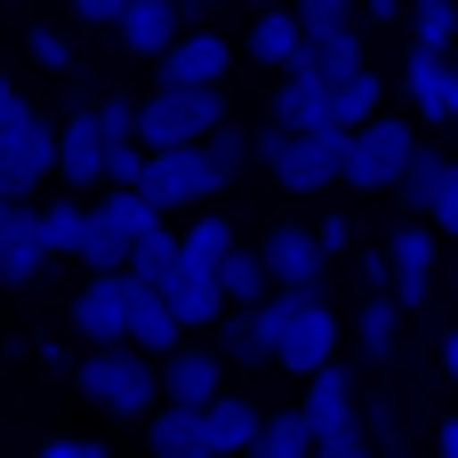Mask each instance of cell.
Masks as SVG:
<instances>
[{"mask_svg":"<svg viewBox=\"0 0 458 458\" xmlns=\"http://www.w3.org/2000/svg\"><path fill=\"white\" fill-rule=\"evenodd\" d=\"M72 386L105 411V419H153V403H161V370H153V354L145 346H89L81 362H72Z\"/></svg>","mask_w":458,"mask_h":458,"instance_id":"1","label":"cell"},{"mask_svg":"<svg viewBox=\"0 0 458 458\" xmlns=\"http://www.w3.org/2000/svg\"><path fill=\"white\" fill-rule=\"evenodd\" d=\"M411 145H419V129H411L403 113H386V105H378L362 129H346V177H338V185H354V193H394V177H403Z\"/></svg>","mask_w":458,"mask_h":458,"instance_id":"2","label":"cell"},{"mask_svg":"<svg viewBox=\"0 0 458 458\" xmlns=\"http://www.w3.org/2000/svg\"><path fill=\"white\" fill-rule=\"evenodd\" d=\"M137 193H145L161 217H177V209H201L209 193H225V177L209 169L201 145H145V177H137Z\"/></svg>","mask_w":458,"mask_h":458,"instance_id":"3","label":"cell"},{"mask_svg":"<svg viewBox=\"0 0 458 458\" xmlns=\"http://www.w3.org/2000/svg\"><path fill=\"white\" fill-rule=\"evenodd\" d=\"M225 121V89H153L137 105V145H201Z\"/></svg>","mask_w":458,"mask_h":458,"instance_id":"4","label":"cell"},{"mask_svg":"<svg viewBox=\"0 0 458 458\" xmlns=\"http://www.w3.org/2000/svg\"><path fill=\"white\" fill-rule=\"evenodd\" d=\"M48 177H56V121L24 105V113L0 129V185H8L16 201H32Z\"/></svg>","mask_w":458,"mask_h":458,"instance_id":"5","label":"cell"},{"mask_svg":"<svg viewBox=\"0 0 458 458\" xmlns=\"http://www.w3.org/2000/svg\"><path fill=\"white\" fill-rule=\"evenodd\" d=\"M233 72V40L209 24H185L161 56H153V89H217Z\"/></svg>","mask_w":458,"mask_h":458,"instance_id":"6","label":"cell"},{"mask_svg":"<svg viewBox=\"0 0 458 458\" xmlns=\"http://www.w3.org/2000/svg\"><path fill=\"white\" fill-rule=\"evenodd\" d=\"M427 290H435V225L427 217H403L386 233V298L411 314V306H427Z\"/></svg>","mask_w":458,"mask_h":458,"instance_id":"7","label":"cell"},{"mask_svg":"<svg viewBox=\"0 0 458 458\" xmlns=\"http://www.w3.org/2000/svg\"><path fill=\"white\" fill-rule=\"evenodd\" d=\"M72 330H81V346H121L129 338V274H89L72 290Z\"/></svg>","mask_w":458,"mask_h":458,"instance_id":"8","label":"cell"},{"mask_svg":"<svg viewBox=\"0 0 458 458\" xmlns=\"http://www.w3.org/2000/svg\"><path fill=\"white\" fill-rule=\"evenodd\" d=\"M40 274H48L40 201H8V209H0V290H32Z\"/></svg>","mask_w":458,"mask_h":458,"instance_id":"9","label":"cell"},{"mask_svg":"<svg viewBox=\"0 0 458 458\" xmlns=\"http://www.w3.org/2000/svg\"><path fill=\"white\" fill-rule=\"evenodd\" d=\"M153 370H161V403H177V411H201V403L225 386V354H217V346H185V338H177Z\"/></svg>","mask_w":458,"mask_h":458,"instance_id":"10","label":"cell"},{"mask_svg":"<svg viewBox=\"0 0 458 458\" xmlns=\"http://www.w3.org/2000/svg\"><path fill=\"white\" fill-rule=\"evenodd\" d=\"M306 427H314V443H330V435H362V419H354V370L330 354L322 370H306Z\"/></svg>","mask_w":458,"mask_h":458,"instance_id":"11","label":"cell"},{"mask_svg":"<svg viewBox=\"0 0 458 458\" xmlns=\"http://www.w3.org/2000/svg\"><path fill=\"white\" fill-rule=\"evenodd\" d=\"M338 354V314L314 298V306H298L290 322H282V338H274V362L290 370V378H306V370H322Z\"/></svg>","mask_w":458,"mask_h":458,"instance_id":"12","label":"cell"},{"mask_svg":"<svg viewBox=\"0 0 458 458\" xmlns=\"http://www.w3.org/2000/svg\"><path fill=\"white\" fill-rule=\"evenodd\" d=\"M56 185H105V129L97 105H72L56 121Z\"/></svg>","mask_w":458,"mask_h":458,"instance_id":"13","label":"cell"},{"mask_svg":"<svg viewBox=\"0 0 458 458\" xmlns=\"http://www.w3.org/2000/svg\"><path fill=\"white\" fill-rule=\"evenodd\" d=\"M258 258H266V282H322V233L314 225H298V217H282V225H266L258 233Z\"/></svg>","mask_w":458,"mask_h":458,"instance_id":"14","label":"cell"},{"mask_svg":"<svg viewBox=\"0 0 458 458\" xmlns=\"http://www.w3.org/2000/svg\"><path fill=\"white\" fill-rule=\"evenodd\" d=\"M161 306H169V314H177V330L193 338V330H217V314H225V290H217V274H209V266L177 258V274L161 282Z\"/></svg>","mask_w":458,"mask_h":458,"instance_id":"15","label":"cell"},{"mask_svg":"<svg viewBox=\"0 0 458 458\" xmlns=\"http://www.w3.org/2000/svg\"><path fill=\"white\" fill-rule=\"evenodd\" d=\"M177 32H185V8L177 0H121V16H113V40L129 56H161Z\"/></svg>","mask_w":458,"mask_h":458,"instance_id":"16","label":"cell"},{"mask_svg":"<svg viewBox=\"0 0 458 458\" xmlns=\"http://www.w3.org/2000/svg\"><path fill=\"white\" fill-rule=\"evenodd\" d=\"M258 419H266V411H258L250 394H225V386H217V394L201 403V443H209V451H242V458H250Z\"/></svg>","mask_w":458,"mask_h":458,"instance_id":"17","label":"cell"},{"mask_svg":"<svg viewBox=\"0 0 458 458\" xmlns=\"http://www.w3.org/2000/svg\"><path fill=\"white\" fill-rule=\"evenodd\" d=\"M298 48H306V24L290 16V0H282V8H250V64L290 72V64H298Z\"/></svg>","mask_w":458,"mask_h":458,"instance_id":"18","label":"cell"},{"mask_svg":"<svg viewBox=\"0 0 458 458\" xmlns=\"http://www.w3.org/2000/svg\"><path fill=\"white\" fill-rule=\"evenodd\" d=\"M121 274H129V266H121ZM177 338H185V330H177V314H169V306H161V290H153V282H137V274H129V346H145V354H153V362H161V354H169V346H177Z\"/></svg>","mask_w":458,"mask_h":458,"instance_id":"19","label":"cell"},{"mask_svg":"<svg viewBox=\"0 0 458 458\" xmlns=\"http://www.w3.org/2000/svg\"><path fill=\"white\" fill-rule=\"evenodd\" d=\"M330 121V81L322 72H282V89H274V129H322Z\"/></svg>","mask_w":458,"mask_h":458,"instance_id":"20","label":"cell"},{"mask_svg":"<svg viewBox=\"0 0 458 458\" xmlns=\"http://www.w3.org/2000/svg\"><path fill=\"white\" fill-rule=\"evenodd\" d=\"M370 56H362V24H346V32H306V48H298V72H322V81H346V72H362Z\"/></svg>","mask_w":458,"mask_h":458,"instance_id":"21","label":"cell"},{"mask_svg":"<svg viewBox=\"0 0 458 458\" xmlns=\"http://www.w3.org/2000/svg\"><path fill=\"white\" fill-rule=\"evenodd\" d=\"M443 169H451V153L419 137V145H411V161H403V177H394V201H403L411 217H427V209H435V193H443Z\"/></svg>","mask_w":458,"mask_h":458,"instance_id":"22","label":"cell"},{"mask_svg":"<svg viewBox=\"0 0 458 458\" xmlns=\"http://www.w3.org/2000/svg\"><path fill=\"white\" fill-rule=\"evenodd\" d=\"M145 451H153V458H193V451H201V411L153 403V419H145Z\"/></svg>","mask_w":458,"mask_h":458,"instance_id":"23","label":"cell"},{"mask_svg":"<svg viewBox=\"0 0 458 458\" xmlns=\"http://www.w3.org/2000/svg\"><path fill=\"white\" fill-rule=\"evenodd\" d=\"M250 458H314V427H306V411H298V403H290V411H266Z\"/></svg>","mask_w":458,"mask_h":458,"instance_id":"24","label":"cell"},{"mask_svg":"<svg viewBox=\"0 0 458 458\" xmlns=\"http://www.w3.org/2000/svg\"><path fill=\"white\" fill-rule=\"evenodd\" d=\"M177 258H185V242H177V225H169V217H161V225H145V233L129 242V274H137V282H153V290L177 274Z\"/></svg>","mask_w":458,"mask_h":458,"instance_id":"25","label":"cell"},{"mask_svg":"<svg viewBox=\"0 0 458 458\" xmlns=\"http://www.w3.org/2000/svg\"><path fill=\"white\" fill-rule=\"evenodd\" d=\"M217 290H225V306H258L274 282H266V258L250 250V242H233L225 258H217Z\"/></svg>","mask_w":458,"mask_h":458,"instance_id":"26","label":"cell"},{"mask_svg":"<svg viewBox=\"0 0 458 458\" xmlns=\"http://www.w3.org/2000/svg\"><path fill=\"white\" fill-rule=\"evenodd\" d=\"M394 338H403V306H394L386 290H370V298H362V314H354V346H362L370 362H386V354H394Z\"/></svg>","mask_w":458,"mask_h":458,"instance_id":"27","label":"cell"},{"mask_svg":"<svg viewBox=\"0 0 458 458\" xmlns=\"http://www.w3.org/2000/svg\"><path fill=\"white\" fill-rule=\"evenodd\" d=\"M443 56H451V48H419V40H411V56H403V89H411V105H419L427 121H443Z\"/></svg>","mask_w":458,"mask_h":458,"instance_id":"28","label":"cell"},{"mask_svg":"<svg viewBox=\"0 0 458 458\" xmlns=\"http://www.w3.org/2000/svg\"><path fill=\"white\" fill-rule=\"evenodd\" d=\"M370 113H378V72H370V64L346 72V81H330V121H338V129H362Z\"/></svg>","mask_w":458,"mask_h":458,"instance_id":"29","label":"cell"},{"mask_svg":"<svg viewBox=\"0 0 458 458\" xmlns=\"http://www.w3.org/2000/svg\"><path fill=\"white\" fill-rule=\"evenodd\" d=\"M89 209H97V217H105L113 233H129V242H137L145 225H161V209H153V201H145L137 185H105V201H89Z\"/></svg>","mask_w":458,"mask_h":458,"instance_id":"30","label":"cell"},{"mask_svg":"<svg viewBox=\"0 0 458 458\" xmlns=\"http://www.w3.org/2000/svg\"><path fill=\"white\" fill-rule=\"evenodd\" d=\"M81 225H89V201H72V193L40 201V242H48V258H72V250H81Z\"/></svg>","mask_w":458,"mask_h":458,"instance_id":"31","label":"cell"},{"mask_svg":"<svg viewBox=\"0 0 458 458\" xmlns=\"http://www.w3.org/2000/svg\"><path fill=\"white\" fill-rule=\"evenodd\" d=\"M72 258H81L89 274H121V266H129V233H113V225L89 209V225H81V250H72Z\"/></svg>","mask_w":458,"mask_h":458,"instance_id":"32","label":"cell"},{"mask_svg":"<svg viewBox=\"0 0 458 458\" xmlns=\"http://www.w3.org/2000/svg\"><path fill=\"white\" fill-rule=\"evenodd\" d=\"M403 16H411L419 48H451L458 40V0H403Z\"/></svg>","mask_w":458,"mask_h":458,"instance_id":"33","label":"cell"},{"mask_svg":"<svg viewBox=\"0 0 458 458\" xmlns=\"http://www.w3.org/2000/svg\"><path fill=\"white\" fill-rule=\"evenodd\" d=\"M201 153H209V169H217V177H225V185H233V177H242V169H250V129H242V121H233V113H225V121H217V129H209V137H201Z\"/></svg>","mask_w":458,"mask_h":458,"instance_id":"34","label":"cell"},{"mask_svg":"<svg viewBox=\"0 0 458 458\" xmlns=\"http://www.w3.org/2000/svg\"><path fill=\"white\" fill-rule=\"evenodd\" d=\"M177 242H185V258H193V266H209V274H217V258H225L242 233H233V217H193Z\"/></svg>","mask_w":458,"mask_h":458,"instance_id":"35","label":"cell"},{"mask_svg":"<svg viewBox=\"0 0 458 458\" xmlns=\"http://www.w3.org/2000/svg\"><path fill=\"white\" fill-rule=\"evenodd\" d=\"M290 16L306 32H346V24H362V0H290Z\"/></svg>","mask_w":458,"mask_h":458,"instance_id":"36","label":"cell"},{"mask_svg":"<svg viewBox=\"0 0 458 458\" xmlns=\"http://www.w3.org/2000/svg\"><path fill=\"white\" fill-rule=\"evenodd\" d=\"M24 48H32V64H48V72H72V48H64V32H48V24H24Z\"/></svg>","mask_w":458,"mask_h":458,"instance_id":"37","label":"cell"},{"mask_svg":"<svg viewBox=\"0 0 458 458\" xmlns=\"http://www.w3.org/2000/svg\"><path fill=\"white\" fill-rule=\"evenodd\" d=\"M137 177H145V145H137V137L105 145V185H137Z\"/></svg>","mask_w":458,"mask_h":458,"instance_id":"38","label":"cell"},{"mask_svg":"<svg viewBox=\"0 0 458 458\" xmlns=\"http://www.w3.org/2000/svg\"><path fill=\"white\" fill-rule=\"evenodd\" d=\"M97 129H105V145L137 137V105H129V97H105V105H97Z\"/></svg>","mask_w":458,"mask_h":458,"instance_id":"39","label":"cell"},{"mask_svg":"<svg viewBox=\"0 0 458 458\" xmlns=\"http://www.w3.org/2000/svg\"><path fill=\"white\" fill-rule=\"evenodd\" d=\"M40 458H113V451H105V443H89V435H48Z\"/></svg>","mask_w":458,"mask_h":458,"instance_id":"40","label":"cell"},{"mask_svg":"<svg viewBox=\"0 0 458 458\" xmlns=\"http://www.w3.org/2000/svg\"><path fill=\"white\" fill-rule=\"evenodd\" d=\"M314 233H322V258H338V250H354V217H322Z\"/></svg>","mask_w":458,"mask_h":458,"instance_id":"41","label":"cell"},{"mask_svg":"<svg viewBox=\"0 0 458 458\" xmlns=\"http://www.w3.org/2000/svg\"><path fill=\"white\" fill-rule=\"evenodd\" d=\"M314 458H378L362 435H330V443H314Z\"/></svg>","mask_w":458,"mask_h":458,"instance_id":"42","label":"cell"},{"mask_svg":"<svg viewBox=\"0 0 458 458\" xmlns=\"http://www.w3.org/2000/svg\"><path fill=\"white\" fill-rule=\"evenodd\" d=\"M64 8H72L81 24H105V32H113V16H121V0H64Z\"/></svg>","mask_w":458,"mask_h":458,"instance_id":"43","label":"cell"},{"mask_svg":"<svg viewBox=\"0 0 458 458\" xmlns=\"http://www.w3.org/2000/svg\"><path fill=\"white\" fill-rule=\"evenodd\" d=\"M16 113H24V89H16V81H8V72H0V129H8V121H16Z\"/></svg>","mask_w":458,"mask_h":458,"instance_id":"44","label":"cell"},{"mask_svg":"<svg viewBox=\"0 0 458 458\" xmlns=\"http://www.w3.org/2000/svg\"><path fill=\"white\" fill-rule=\"evenodd\" d=\"M435 458H458V411L443 419V427H435Z\"/></svg>","mask_w":458,"mask_h":458,"instance_id":"45","label":"cell"},{"mask_svg":"<svg viewBox=\"0 0 458 458\" xmlns=\"http://www.w3.org/2000/svg\"><path fill=\"white\" fill-rule=\"evenodd\" d=\"M443 378H451V403H458V330H443Z\"/></svg>","mask_w":458,"mask_h":458,"instance_id":"46","label":"cell"},{"mask_svg":"<svg viewBox=\"0 0 458 458\" xmlns=\"http://www.w3.org/2000/svg\"><path fill=\"white\" fill-rule=\"evenodd\" d=\"M362 16H378V24H394V16H403V0H362Z\"/></svg>","mask_w":458,"mask_h":458,"instance_id":"47","label":"cell"},{"mask_svg":"<svg viewBox=\"0 0 458 458\" xmlns=\"http://www.w3.org/2000/svg\"><path fill=\"white\" fill-rule=\"evenodd\" d=\"M177 8H185V24H201V16H209L217 0H177Z\"/></svg>","mask_w":458,"mask_h":458,"instance_id":"48","label":"cell"},{"mask_svg":"<svg viewBox=\"0 0 458 458\" xmlns=\"http://www.w3.org/2000/svg\"><path fill=\"white\" fill-rule=\"evenodd\" d=\"M193 458H242V451H209V443H201V451H193Z\"/></svg>","mask_w":458,"mask_h":458,"instance_id":"49","label":"cell"},{"mask_svg":"<svg viewBox=\"0 0 458 458\" xmlns=\"http://www.w3.org/2000/svg\"><path fill=\"white\" fill-rule=\"evenodd\" d=\"M242 8H282V0H242Z\"/></svg>","mask_w":458,"mask_h":458,"instance_id":"50","label":"cell"},{"mask_svg":"<svg viewBox=\"0 0 458 458\" xmlns=\"http://www.w3.org/2000/svg\"><path fill=\"white\" fill-rule=\"evenodd\" d=\"M8 201H16V193H8V185H0V209H8Z\"/></svg>","mask_w":458,"mask_h":458,"instance_id":"51","label":"cell"}]
</instances>
